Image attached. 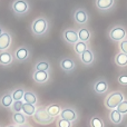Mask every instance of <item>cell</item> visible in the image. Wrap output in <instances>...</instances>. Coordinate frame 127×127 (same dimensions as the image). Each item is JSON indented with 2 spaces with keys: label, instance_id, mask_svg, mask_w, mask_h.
<instances>
[{
  "label": "cell",
  "instance_id": "8",
  "mask_svg": "<svg viewBox=\"0 0 127 127\" xmlns=\"http://www.w3.org/2000/svg\"><path fill=\"white\" fill-rule=\"evenodd\" d=\"M79 58H80V62L83 63L84 65H90V64H93L95 60L94 53H93L89 48L86 49V50L79 56Z\"/></svg>",
  "mask_w": 127,
  "mask_h": 127
},
{
  "label": "cell",
  "instance_id": "22",
  "mask_svg": "<svg viewBox=\"0 0 127 127\" xmlns=\"http://www.w3.org/2000/svg\"><path fill=\"white\" fill-rule=\"evenodd\" d=\"M115 63L118 67H126L127 66V55L124 53H118L115 57Z\"/></svg>",
  "mask_w": 127,
  "mask_h": 127
},
{
  "label": "cell",
  "instance_id": "32",
  "mask_svg": "<svg viewBox=\"0 0 127 127\" xmlns=\"http://www.w3.org/2000/svg\"><path fill=\"white\" fill-rule=\"evenodd\" d=\"M119 49L122 50V53H124L127 55V39L119 42Z\"/></svg>",
  "mask_w": 127,
  "mask_h": 127
},
{
  "label": "cell",
  "instance_id": "18",
  "mask_svg": "<svg viewBox=\"0 0 127 127\" xmlns=\"http://www.w3.org/2000/svg\"><path fill=\"white\" fill-rule=\"evenodd\" d=\"M78 38H79V41H84V42H87L88 40L90 39V30L88 28H80L78 31Z\"/></svg>",
  "mask_w": 127,
  "mask_h": 127
},
{
  "label": "cell",
  "instance_id": "23",
  "mask_svg": "<svg viewBox=\"0 0 127 127\" xmlns=\"http://www.w3.org/2000/svg\"><path fill=\"white\" fill-rule=\"evenodd\" d=\"M22 100L27 104L36 105V103H37V96H36V94L32 93V92H25L24 99H22Z\"/></svg>",
  "mask_w": 127,
  "mask_h": 127
},
{
  "label": "cell",
  "instance_id": "12",
  "mask_svg": "<svg viewBox=\"0 0 127 127\" xmlns=\"http://www.w3.org/2000/svg\"><path fill=\"white\" fill-rule=\"evenodd\" d=\"M108 88H109V86H108V83L105 79H100L94 85V90L97 94H105L108 90Z\"/></svg>",
  "mask_w": 127,
  "mask_h": 127
},
{
  "label": "cell",
  "instance_id": "21",
  "mask_svg": "<svg viewBox=\"0 0 127 127\" xmlns=\"http://www.w3.org/2000/svg\"><path fill=\"white\" fill-rule=\"evenodd\" d=\"M36 110H37L36 105L24 103V106H22V113H24L26 116H33L35 113H36Z\"/></svg>",
  "mask_w": 127,
  "mask_h": 127
},
{
  "label": "cell",
  "instance_id": "3",
  "mask_svg": "<svg viewBox=\"0 0 127 127\" xmlns=\"http://www.w3.org/2000/svg\"><path fill=\"white\" fill-rule=\"evenodd\" d=\"M47 29H48V22L42 17L37 18V19L32 22V25H31V31H32V33L36 36L45 35Z\"/></svg>",
  "mask_w": 127,
  "mask_h": 127
},
{
  "label": "cell",
  "instance_id": "27",
  "mask_svg": "<svg viewBox=\"0 0 127 127\" xmlns=\"http://www.w3.org/2000/svg\"><path fill=\"white\" fill-rule=\"evenodd\" d=\"M24 95H25V90L22 88H18V89H15L12 93H11V96H12L13 100H22L24 99Z\"/></svg>",
  "mask_w": 127,
  "mask_h": 127
},
{
  "label": "cell",
  "instance_id": "17",
  "mask_svg": "<svg viewBox=\"0 0 127 127\" xmlns=\"http://www.w3.org/2000/svg\"><path fill=\"white\" fill-rule=\"evenodd\" d=\"M12 60H13V57L9 51L4 50L0 53V65H3V66L10 65L12 63Z\"/></svg>",
  "mask_w": 127,
  "mask_h": 127
},
{
  "label": "cell",
  "instance_id": "20",
  "mask_svg": "<svg viewBox=\"0 0 127 127\" xmlns=\"http://www.w3.org/2000/svg\"><path fill=\"white\" fill-rule=\"evenodd\" d=\"M96 6L100 10H107L114 6V0H97Z\"/></svg>",
  "mask_w": 127,
  "mask_h": 127
},
{
  "label": "cell",
  "instance_id": "28",
  "mask_svg": "<svg viewBox=\"0 0 127 127\" xmlns=\"http://www.w3.org/2000/svg\"><path fill=\"white\" fill-rule=\"evenodd\" d=\"M36 70H39V71H48L50 66H49V63L46 62V60H41L36 65Z\"/></svg>",
  "mask_w": 127,
  "mask_h": 127
},
{
  "label": "cell",
  "instance_id": "7",
  "mask_svg": "<svg viewBox=\"0 0 127 127\" xmlns=\"http://www.w3.org/2000/svg\"><path fill=\"white\" fill-rule=\"evenodd\" d=\"M12 9L17 15H24L28 10V2L26 0H17L13 2Z\"/></svg>",
  "mask_w": 127,
  "mask_h": 127
},
{
  "label": "cell",
  "instance_id": "2",
  "mask_svg": "<svg viewBox=\"0 0 127 127\" xmlns=\"http://www.w3.org/2000/svg\"><path fill=\"white\" fill-rule=\"evenodd\" d=\"M32 118L36 123L40 124V125H49V124H51L55 121V118L51 117L50 115L48 114V112L46 110V107L37 108V110H36L35 115L32 116Z\"/></svg>",
  "mask_w": 127,
  "mask_h": 127
},
{
  "label": "cell",
  "instance_id": "11",
  "mask_svg": "<svg viewBox=\"0 0 127 127\" xmlns=\"http://www.w3.org/2000/svg\"><path fill=\"white\" fill-rule=\"evenodd\" d=\"M11 44V37L8 32H3L0 36V50L4 51L10 47Z\"/></svg>",
  "mask_w": 127,
  "mask_h": 127
},
{
  "label": "cell",
  "instance_id": "5",
  "mask_svg": "<svg viewBox=\"0 0 127 127\" xmlns=\"http://www.w3.org/2000/svg\"><path fill=\"white\" fill-rule=\"evenodd\" d=\"M59 118L65 119V121H68V122H75L78 118V114H77V112L74 108L66 107L62 110V113L59 115Z\"/></svg>",
  "mask_w": 127,
  "mask_h": 127
},
{
  "label": "cell",
  "instance_id": "34",
  "mask_svg": "<svg viewBox=\"0 0 127 127\" xmlns=\"http://www.w3.org/2000/svg\"><path fill=\"white\" fill-rule=\"evenodd\" d=\"M7 127H18V125H9V126H7Z\"/></svg>",
  "mask_w": 127,
  "mask_h": 127
},
{
  "label": "cell",
  "instance_id": "33",
  "mask_svg": "<svg viewBox=\"0 0 127 127\" xmlns=\"http://www.w3.org/2000/svg\"><path fill=\"white\" fill-rule=\"evenodd\" d=\"M118 83L123 86H127V75H119Z\"/></svg>",
  "mask_w": 127,
  "mask_h": 127
},
{
  "label": "cell",
  "instance_id": "9",
  "mask_svg": "<svg viewBox=\"0 0 127 127\" xmlns=\"http://www.w3.org/2000/svg\"><path fill=\"white\" fill-rule=\"evenodd\" d=\"M32 78L36 83L44 84L49 79V71H39V70H36L32 74Z\"/></svg>",
  "mask_w": 127,
  "mask_h": 127
},
{
  "label": "cell",
  "instance_id": "4",
  "mask_svg": "<svg viewBox=\"0 0 127 127\" xmlns=\"http://www.w3.org/2000/svg\"><path fill=\"white\" fill-rule=\"evenodd\" d=\"M108 35H109V38L113 40V41L121 42V41H123V40L126 39L127 31L124 27L116 26V27H114V28L110 29L109 32H108Z\"/></svg>",
  "mask_w": 127,
  "mask_h": 127
},
{
  "label": "cell",
  "instance_id": "13",
  "mask_svg": "<svg viewBox=\"0 0 127 127\" xmlns=\"http://www.w3.org/2000/svg\"><path fill=\"white\" fill-rule=\"evenodd\" d=\"M15 57L17 60H19V62H24V60H26L27 58L29 57V50L27 47H19V48L16 50L15 53Z\"/></svg>",
  "mask_w": 127,
  "mask_h": 127
},
{
  "label": "cell",
  "instance_id": "30",
  "mask_svg": "<svg viewBox=\"0 0 127 127\" xmlns=\"http://www.w3.org/2000/svg\"><path fill=\"white\" fill-rule=\"evenodd\" d=\"M56 125H57V127H72V122L65 121V119H62L58 117L57 122H56Z\"/></svg>",
  "mask_w": 127,
  "mask_h": 127
},
{
  "label": "cell",
  "instance_id": "35",
  "mask_svg": "<svg viewBox=\"0 0 127 127\" xmlns=\"http://www.w3.org/2000/svg\"><path fill=\"white\" fill-rule=\"evenodd\" d=\"M2 33H3V31H2V29H1V27H0V36L2 35Z\"/></svg>",
  "mask_w": 127,
  "mask_h": 127
},
{
  "label": "cell",
  "instance_id": "25",
  "mask_svg": "<svg viewBox=\"0 0 127 127\" xmlns=\"http://www.w3.org/2000/svg\"><path fill=\"white\" fill-rule=\"evenodd\" d=\"M87 48H88L87 42H84V41H77L76 44L74 45V50L78 56H80Z\"/></svg>",
  "mask_w": 127,
  "mask_h": 127
},
{
  "label": "cell",
  "instance_id": "26",
  "mask_svg": "<svg viewBox=\"0 0 127 127\" xmlns=\"http://www.w3.org/2000/svg\"><path fill=\"white\" fill-rule=\"evenodd\" d=\"M89 125L90 127H105L103 119L99 116H93L89 121Z\"/></svg>",
  "mask_w": 127,
  "mask_h": 127
},
{
  "label": "cell",
  "instance_id": "14",
  "mask_svg": "<svg viewBox=\"0 0 127 127\" xmlns=\"http://www.w3.org/2000/svg\"><path fill=\"white\" fill-rule=\"evenodd\" d=\"M46 110L48 112V114L50 115L51 117H54V118H56V117H59L60 113H62V108H60L59 105H57V104H50V105L46 106Z\"/></svg>",
  "mask_w": 127,
  "mask_h": 127
},
{
  "label": "cell",
  "instance_id": "15",
  "mask_svg": "<svg viewBox=\"0 0 127 127\" xmlns=\"http://www.w3.org/2000/svg\"><path fill=\"white\" fill-rule=\"evenodd\" d=\"M109 121L114 125H119L123 122V115L118 112L117 109H112L109 113Z\"/></svg>",
  "mask_w": 127,
  "mask_h": 127
},
{
  "label": "cell",
  "instance_id": "29",
  "mask_svg": "<svg viewBox=\"0 0 127 127\" xmlns=\"http://www.w3.org/2000/svg\"><path fill=\"white\" fill-rule=\"evenodd\" d=\"M22 106H24V101L22 100L13 101L12 106H11V109H12L13 113H21L22 112Z\"/></svg>",
  "mask_w": 127,
  "mask_h": 127
},
{
  "label": "cell",
  "instance_id": "24",
  "mask_svg": "<svg viewBox=\"0 0 127 127\" xmlns=\"http://www.w3.org/2000/svg\"><path fill=\"white\" fill-rule=\"evenodd\" d=\"M13 101H15V100H13L11 94L3 95V96L1 97V99H0V103H1V105L3 106V107H6V108L11 107V106H12V104H13Z\"/></svg>",
  "mask_w": 127,
  "mask_h": 127
},
{
  "label": "cell",
  "instance_id": "19",
  "mask_svg": "<svg viewBox=\"0 0 127 127\" xmlns=\"http://www.w3.org/2000/svg\"><path fill=\"white\" fill-rule=\"evenodd\" d=\"M26 117L27 116L24 114V113H13L12 114V121H13V123H15L16 125L22 126V125H25L26 122H27Z\"/></svg>",
  "mask_w": 127,
  "mask_h": 127
},
{
  "label": "cell",
  "instance_id": "1",
  "mask_svg": "<svg viewBox=\"0 0 127 127\" xmlns=\"http://www.w3.org/2000/svg\"><path fill=\"white\" fill-rule=\"evenodd\" d=\"M125 100V95L122 92H114L110 93L105 99V106L108 109H116L119 106V104H122Z\"/></svg>",
  "mask_w": 127,
  "mask_h": 127
},
{
  "label": "cell",
  "instance_id": "10",
  "mask_svg": "<svg viewBox=\"0 0 127 127\" xmlns=\"http://www.w3.org/2000/svg\"><path fill=\"white\" fill-rule=\"evenodd\" d=\"M74 19L75 21L77 22V24L79 25H84L87 22L88 20V15L87 12H86L85 10H83V9H79V10H76L74 13Z\"/></svg>",
  "mask_w": 127,
  "mask_h": 127
},
{
  "label": "cell",
  "instance_id": "31",
  "mask_svg": "<svg viewBox=\"0 0 127 127\" xmlns=\"http://www.w3.org/2000/svg\"><path fill=\"white\" fill-rule=\"evenodd\" d=\"M116 109L118 110V112L121 113L123 116H124V115H126L127 114V99H125V100H124L122 104H119V106L116 108Z\"/></svg>",
  "mask_w": 127,
  "mask_h": 127
},
{
  "label": "cell",
  "instance_id": "16",
  "mask_svg": "<svg viewBox=\"0 0 127 127\" xmlns=\"http://www.w3.org/2000/svg\"><path fill=\"white\" fill-rule=\"evenodd\" d=\"M60 67L64 71H71L72 69L75 68V63L71 58H64V59L60 62Z\"/></svg>",
  "mask_w": 127,
  "mask_h": 127
},
{
  "label": "cell",
  "instance_id": "6",
  "mask_svg": "<svg viewBox=\"0 0 127 127\" xmlns=\"http://www.w3.org/2000/svg\"><path fill=\"white\" fill-rule=\"evenodd\" d=\"M64 39L70 45H75L77 41H79L78 32L74 29H66L64 31Z\"/></svg>",
  "mask_w": 127,
  "mask_h": 127
}]
</instances>
